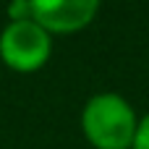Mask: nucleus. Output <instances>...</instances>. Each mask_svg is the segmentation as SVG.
<instances>
[{"mask_svg": "<svg viewBox=\"0 0 149 149\" xmlns=\"http://www.w3.org/2000/svg\"><path fill=\"white\" fill-rule=\"evenodd\" d=\"M52 55V34L34 18L8 21L0 31V60L18 73H34L45 68Z\"/></svg>", "mask_w": 149, "mask_h": 149, "instance_id": "nucleus-2", "label": "nucleus"}, {"mask_svg": "<svg viewBox=\"0 0 149 149\" xmlns=\"http://www.w3.org/2000/svg\"><path fill=\"white\" fill-rule=\"evenodd\" d=\"M134 149H149V113L139 118V128H136Z\"/></svg>", "mask_w": 149, "mask_h": 149, "instance_id": "nucleus-5", "label": "nucleus"}, {"mask_svg": "<svg viewBox=\"0 0 149 149\" xmlns=\"http://www.w3.org/2000/svg\"><path fill=\"white\" fill-rule=\"evenodd\" d=\"M139 115L118 92H97L81 107V131L94 149H134Z\"/></svg>", "mask_w": 149, "mask_h": 149, "instance_id": "nucleus-1", "label": "nucleus"}, {"mask_svg": "<svg viewBox=\"0 0 149 149\" xmlns=\"http://www.w3.org/2000/svg\"><path fill=\"white\" fill-rule=\"evenodd\" d=\"M31 18L50 34L81 31L100 10L97 0H31Z\"/></svg>", "mask_w": 149, "mask_h": 149, "instance_id": "nucleus-3", "label": "nucleus"}, {"mask_svg": "<svg viewBox=\"0 0 149 149\" xmlns=\"http://www.w3.org/2000/svg\"><path fill=\"white\" fill-rule=\"evenodd\" d=\"M31 0H13L8 5V21H29L31 18Z\"/></svg>", "mask_w": 149, "mask_h": 149, "instance_id": "nucleus-4", "label": "nucleus"}]
</instances>
